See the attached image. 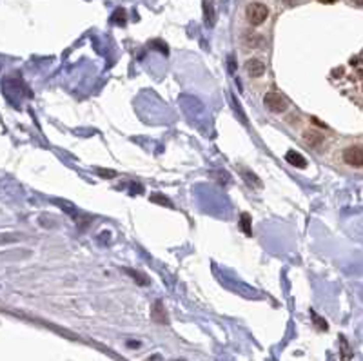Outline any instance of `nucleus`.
I'll return each instance as SVG.
<instances>
[{"label":"nucleus","mask_w":363,"mask_h":361,"mask_svg":"<svg viewBox=\"0 0 363 361\" xmlns=\"http://www.w3.org/2000/svg\"><path fill=\"white\" fill-rule=\"evenodd\" d=\"M245 16H247V22L251 25H262L269 16V7L262 2H251L245 9Z\"/></svg>","instance_id":"1"},{"label":"nucleus","mask_w":363,"mask_h":361,"mask_svg":"<svg viewBox=\"0 0 363 361\" xmlns=\"http://www.w3.org/2000/svg\"><path fill=\"white\" fill-rule=\"evenodd\" d=\"M313 122H314V124H318V126H320V127H324V129H325V127H327V126H325V124H324V122H320V120H316V118H313Z\"/></svg>","instance_id":"16"},{"label":"nucleus","mask_w":363,"mask_h":361,"mask_svg":"<svg viewBox=\"0 0 363 361\" xmlns=\"http://www.w3.org/2000/svg\"><path fill=\"white\" fill-rule=\"evenodd\" d=\"M151 201H154V203H162V205H167V207H173V203H171L169 200H165L164 194H156V192L151 194Z\"/></svg>","instance_id":"11"},{"label":"nucleus","mask_w":363,"mask_h":361,"mask_svg":"<svg viewBox=\"0 0 363 361\" xmlns=\"http://www.w3.org/2000/svg\"><path fill=\"white\" fill-rule=\"evenodd\" d=\"M340 341H342V360L349 361L351 358H353V354H351V351H349V345L345 343L344 338H340Z\"/></svg>","instance_id":"12"},{"label":"nucleus","mask_w":363,"mask_h":361,"mask_svg":"<svg viewBox=\"0 0 363 361\" xmlns=\"http://www.w3.org/2000/svg\"><path fill=\"white\" fill-rule=\"evenodd\" d=\"M264 106L267 107L271 113H285L289 109V102L285 100V96L278 91H269L267 95L264 96Z\"/></svg>","instance_id":"2"},{"label":"nucleus","mask_w":363,"mask_h":361,"mask_svg":"<svg viewBox=\"0 0 363 361\" xmlns=\"http://www.w3.org/2000/svg\"><path fill=\"white\" fill-rule=\"evenodd\" d=\"M204 9H205V18H207V25H213L214 22V11H213V4H211L209 0L204 4Z\"/></svg>","instance_id":"10"},{"label":"nucleus","mask_w":363,"mask_h":361,"mask_svg":"<svg viewBox=\"0 0 363 361\" xmlns=\"http://www.w3.org/2000/svg\"><path fill=\"white\" fill-rule=\"evenodd\" d=\"M342 158L351 167H363V147L351 146L342 153Z\"/></svg>","instance_id":"3"},{"label":"nucleus","mask_w":363,"mask_h":361,"mask_svg":"<svg viewBox=\"0 0 363 361\" xmlns=\"http://www.w3.org/2000/svg\"><path fill=\"white\" fill-rule=\"evenodd\" d=\"M285 160H287L293 167H296V169H305V167H307V160L304 158V155H300L298 151H287Z\"/></svg>","instance_id":"7"},{"label":"nucleus","mask_w":363,"mask_h":361,"mask_svg":"<svg viewBox=\"0 0 363 361\" xmlns=\"http://www.w3.org/2000/svg\"><path fill=\"white\" fill-rule=\"evenodd\" d=\"M240 229H242V232H245L247 236L253 234V229H251V214H247V212H242V214H240Z\"/></svg>","instance_id":"8"},{"label":"nucleus","mask_w":363,"mask_h":361,"mask_svg":"<svg viewBox=\"0 0 363 361\" xmlns=\"http://www.w3.org/2000/svg\"><path fill=\"white\" fill-rule=\"evenodd\" d=\"M127 272H131V274H133V276L140 281V285H144V283H149V280H147V278H145V276H140V274H136V272H134V271H127Z\"/></svg>","instance_id":"13"},{"label":"nucleus","mask_w":363,"mask_h":361,"mask_svg":"<svg viewBox=\"0 0 363 361\" xmlns=\"http://www.w3.org/2000/svg\"><path fill=\"white\" fill-rule=\"evenodd\" d=\"M151 314H153V320L156 323H162V325H167L169 323V316H167V311L162 301H154L153 309H151Z\"/></svg>","instance_id":"6"},{"label":"nucleus","mask_w":363,"mask_h":361,"mask_svg":"<svg viewBox=\"0 0 363 361\" xmlns=\"http://www.w3.org/2000/svg\"><path fill=\"white\" fill-rule=\"evenodd\" d=\"M245 44H247L249 47H260V45H264V36L258 35V33H247Z\"/></svg>","instance_id":"9"},{"label":"nucleus","mask_w":363,"mask_h":361,"mask_svg":"<svg viewBox=\"0 0 363 361\" xmlns=\"http://www.w3.org/2000/svg\"><path fill=\"white\" fill-rule=\"evenodd\" d=\"M353 2H354V4H356V5H363V0H353Z\"/></svg>","instance_id":"17"},{"label":"nucleus","mask_w":363,"mask_h":361,"mask_svg":"<svg viewBox=\"0 0 363 361\" xmlns=\"http://www.w3.org/2000/svg\"><path fill=\"white\" fill-rule=\"evenodd\" d=\"M284 4H293V2H296V0H282Z\"/></svg>","instance_id":"18"},{"label":"nucleus","mask_w":363,"mask_h":361,"mask_svg":"<svg viewBox=\"0 0 363 361\" xmlns=\"http://www.w3.org/2000/svg\"><path fill=\"white\" fill-rule=\"evenodd\" d=\"M302 138H304L305 146H309L311 149H320L325 144V136L318 129H305L302 133Z\"/></svg>","instance_id":"4"},{"label":"nucleus","mask_w":363,"mask_h":361,"mask_svg":"<svg viewBox=\"0 0 363 361\" xmlns=\"http://www.w3.org/2000/svg\"><path fill=\"white\" fill-rule=\"evenodd\" d=\"M127 347H133V349H138L140 343H138V341H127Z\"/></svg>","instance_id":"15"},{"label":"nucleus","mask_w":363,"mask_h":361,"mask_svg":"<svg viewBox=\"0 0 363 361\" xmlns=\"http://www.w3.org/2000/svg\"><path fill=\"white\" fill-rule=\"evenodd\" d=\"M98 175H100V176H105V178H109V176H115L116 173H115V171H102V169H100V171H98Z\"/></svg>","instance_id":"14"},{"label":"nucleus","mask_w":363,"mask_h":361,"mask_svg":"<svg viewBox=\"0 0 363 361\" xmlns=\"http://www.w3.org/2000/svg\"><path fill=\"white\" fill-rule=\"evenodd\" d=\"M245 71H247V75L251 78H260V76L265 75V64L264 60H260V58H249L245 62Z\"/></svg>","instance_id":"5"}]
</instances>
